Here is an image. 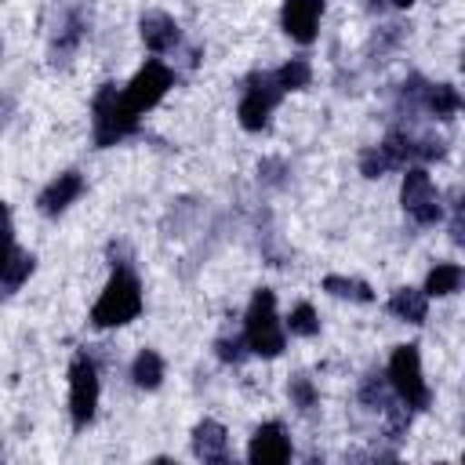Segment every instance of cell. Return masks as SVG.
<instances>
[{
    "mask_svg": "<svg viewBox=\"0 0 465 465\" xmlns=\"http://www.w3.org/2000/svg\"><path fill=\"white\" fill-rule=\"evenodd\" d=\"M142 312V283L127 265H116L105 291L98 294L94 309H91V323L94 327H124Z\"/></svg>",
    "mask_w": 465,
    "mask_h": 465,
    "instance_id": "obj_1",
    "label": "cell"
},
{
    "mask_svg": "<svg viewBox=\"0 0 465 465\" xmlns=\"http://www.w3.org/2000/svg\"><path fill=\"white\" fill-rule=\"evenodd\" d=\"M243 341H247V352L254 356H280L287 338H283V327H280V316H276V294L269 287H258L251 294V305H247V316H243Z\"/></svg>",
    "mask_w": 465,
    "mask_h": 465,
    "instance_id": "obj_2",
    "label": "cell"
},
{
    "mask_svg": "<svg viewBox=\"0 0 465 465\" xmlns=\"http://www.w3.org/2000/svg\"><path fill=\"white\" fill-rule=\"evenodd\" d=\"M91 127H94V145L105 149L138 131V113L127 109L124 91H116L113 84H102L91 102Z\"/></svg>",
    "mask_w": 465,
    "mask_h": 465,
    "instance_id": "obj_3",
    "label": "cell"
},
{
    "mask_svg": "<svg viewBox=\"0 0 465 465\" xmlns=\"http://www.w3.org/2000/svg\"><path fill=\"white\" fill-rule=\"evenodd\" d=\"M385 378H389V389H392V396H396L400 403H407L411 411H425V407H429L432 392H429V385H425V378H421L418 345H396L392 356H389Z\"/></svg>",
    "mask_w": 465,
    "mask_h": 465,
    "instance_id": "obj_4",
    "label": "cell"
},
{
    "mask_svg": "<svg viewBox=\"0 0 465 465\" xmlns=\"http://www.w3.org/2000/svg\"><path fill=\"white\" fill-rule=\"evenodd\" d=\"M400 203L407 211V218H414L418 225H436L443 218V203H440V193L429 178L425 167L411 163L403 167V185H400Z\"/></svg>",
    "mask_w": 465,
    "mask_h": 465,
    "instance_id": "obj_5",
    "label": "cell"
},
{
    "mask_svg": "<svg viewBox=\"0 0 465 465\" xmlns=\"http://www.w3.org/2000/svg\"><path fill=\"white\" fill-rule=\"evenodd\" d=\"M98 371L94 360L87 352H76L69 363V414H73V429H87L94 421L98 411Z\"/></svg>",
    "mask_w": 465,
    "mask_h": 465,
    "instance_id": "obj_6",
    "label": "cell"
},
{
    "mask_svg": "<svg viewBox=\"0 0 465 465\" xmlns=\"http://www.w3.org/2000/svg\"><path fill=\"white\" fill-rule=\"evenodd\" d=\"M280 98H283V87L276 84L272 73H251L243 80V98H240V109H236L240 127L243 131H262Z\"/></svg>",
    "mask_w": 465,
    "mask_h": 465,
    "instance_id": "obj_7",
    "label": "cell"
},
{
    "mask_svg": "<svg viewBox=\"0 0 465 465\" xmlns=\"http://www.w3.org/2000/svg\"><path fill=\"white\" fill-rule=\"evenodd\" d=\"M36 269V258L15 243L11 211L0 203V294H15Z\"/></svg>",
    "mask_w": 465,
    "mask_h": 465,
    "instance_id": "obj_8",
    "label": "cell"
},
{
    "mask_svg": "<svg viewBox=\"0 0 465 465\" xmlns=\"http://www.w3.org/2000/svg\"><path fill=\"white\" fill-rule=\"evenodd\" d=\"M171 84H174V73L160 62V58H149L134 76H131V84L124 87V102H127V109L131 113H145V109H153L167 91H171Z\"/></svg>",
    "mask_w": 465,
    "mask_h": 465,
    "instance_id": "obj_9",
    "label": "cell"
},
{
    "mask_svg": "<svg viewBox=\"0 0 465 465\" xmlns=\"http://www.w3.org/2000/svg\"><path fill=\"white\" fill-rule=\"evenodd\" d=\"M323 15V0H283L280 7V25L294 44H312L316 25Z\"/></svg>",
    "mask_w": 465,
    "mask_h": 465,
    "instance_id": "obj_10",
    "label": "cell"
},
{
    "mask_svg": "<svg viewBox=\"0 0 465 465\" xmlns=\"http://www.w3.org/2000/svg\"><path fill=\"white\" fill-rule=\"evenodd\" d=\"M291 458V436L283 432L280 421H265L254 429L251 447H247V461L254 465H283Z\"/></svg>",
    "mask_w": 465,
    "mask_h": 465,
    "instance_id": "obj_11",
    "label": "cell"
},
{
    "mask_svg": "<svg viewBox=\"0 0 465 465\" xmlns=\"http://www.w3.org/2000/svg\"><path fill=\"white\" fill-rule=\"evenodd\" d=\"M138 33H142V44H145L153 54H167V51H174V47L182 44V29H178V22H174L171 15H163V11H149V15H142Z\"/></svg>",
    "mask_w": 465,
    "mask_h": 465,
    "instance_id": "obj_12",
    "label": "cell"
},
{
    "mask_svg": "<svg viewBox=\"0 0 465 465\" xmlns=\"http://www.w3.org/2000/svg\"><path fill=\"white\" fill-rule=\"evenodd\" d=\"M80 193H84V174H80V171H62V174H58L54 182H47V189L36 196V207H40V214L58 218Z\"/></svg>",
    "mask_w": 465,
    "mask_h": 465,
    "instance_id": "obj_13",
    "label": "cell"
},
{
    "mask_svg": "<svg viewBox=\"0 0 465 465\" xmlns=\"http://www.w3.org/2000/svg\"><path fill=\"white\" fill-rule=\"evenodd\" d=\"M193 454L200 461H225L229 458V436L218 421L203 418L196 429H193Z\"/></svg>",
    "mask_w": 465,
    "mask_h": 465,
    "instance_id": "obj_14",
    "label": "cell"
},
{
    "mask_svg": "<svg viewBox=\"0 0 465 465\" xmlns=\"http://www.w3.org/2000/svg\"><path fill=\"white\" fill-rule=\"evenodd\" d=\"M87 36V15L80 11V7H73V11H65V18H62V25H58V33H54V40H51V58L54 62H65L73 51H76V44Z\"/></svg>",
    "mask_w": 465,
    "mask_h": 465,
    "instance_id": "obj_15",
    "label": "cell"
},
{
    "mask_svg": "<svg viewBox=\"0 0 465 465\" xmlns=\"http://www.w3.org/2000/svg\"><path fill=\"white\" fill-rule=\"evenodd\" d=\"M421 109L436 120H450L458 109H461V94L454 84H425V94H421Z\"/></svg>",
    "mask_w": 465,
    "mask_h": 465,
    "instance_id": "obj_16",
    "label": "cell"
},
{
    "mask_svg": "<svg viewBox=\"0 0 465 465\" xmlns=\"http://www.w3.org/2000/svg\"><path fill=\"white\" fill-rule=\"evenodd\" d=\"M389 312L403 323H425L429 316V294L425 291H414V287H400L392 298H389Z\"/></svg>",
    "mask_w": 465,
    "mask_h": 465,
    "instance_id": "obj_17",
    "label": "cell"
},
{
    "mask_svg": "<svg viewBox=\"0 0 465 465\" xmlns=\"http://www.w3.org/2000/svg\"><path fill=\"white\" fill-rule=\"evenodd\" d=\"M131 381H134L138 389H156V385L163 381V360H160L156 349H142V352L134 356V363H131Z\"/></svg>",
    "mask_w": 465,
    "mask_h": 465,
    "instance_id": "obj_18",
    "label": "cell"
},
{
    "mask_svg": "<svg viewBox=\"0 0 465 465\" xmlns=\"http://www.w3.org/2000/svg\"><path fill=\"white\" fill-rule=\"evenodd\" d=\"M458 287H461V265L458 262H443V265L429 269V276H425V294L443 298V294H454Z\"/></svg>",
    "mask_w": 465,
    "mask_h": 465,
    "instance_id": "obj_19",
    "label": "cell"
},
{
    "mask_svg": "<svg viewBox=\"0 0 465 465\" xmlns=\"http://www.w3.org/2000/svg\"><path fill=\"white\" fill-rule=\"evenodd\" d=\"M323 291L334 294V298H349V302H374V291L363 283V280H352V276H323Z\"/></svg>",
    "mask_w": 465,
    "mask_h": 465,
    "instance_id": "obj_20",
    "label": "cell"
},
{
    "mask_svg": "<svg viewBox=\"0 0 465 465\" xmlns=\"http://www.w3.org/2000/svg\"><path fill=\"white\" fill-rule=\"evenodd\" d=\"M272 76H276V84L283 87V94H287V91H302V87L312 80V65H309L305 58H291V62H283Z\"/></svg>",
    "mask_w": 465,
    "mask_h": 465,
    "instance_id": "obj_21",
    "label": "cell"
},
{
    "mask_svg": "<svg viewBox=\"0 0 465 465\" xmlns=\"http://www.w3.org/2000/svg\"><path fill=\"white\" fill-rule=\"evenodd\" d=\"M392 400V389H389V378L381 374H367L360 381V403L371 407V411H385V403Z\"/></svg>",
    "mask_w": 465,
    "mask_h": 465,
    "instance_id": "obj_22",
    "label": "cell"
},
{
    "mask_svg": "<svg viewBox=\"0 0 465 465\" xmlns=\"http://www.w3.org/2000/svg\"><path fill=\"white\" fill-rule=\"evenodd\" d=\"M287 331L298 334V338H312V334H320L316 309H312L309 302H298V305L291 309V316H287Z\"/></svg>",
    "mask_w": 465,
    "mask_h": 465,
    "instance_id": "obj_23",
    "label": "cell"
},
{
    "mask_svg": "<svg viewBox=\"0 0 465 465\" xmlns=\"http://www.w3.org/2000/svg\"><path fill=\"white\" fill-rule=\"evenodd\" d=\"M287 396H291V403H294L298 411H312V407L320 403V392H316V385H312L309 374H294L291 385H287Z\"/></svg>",
    "mask_w": 465,
    "mask_h": 465,
    "instance_id": "obj_24",
    "label": "cell"
},
{
    "mask_svg": "<svg viewBox=\"0 0 465 465\" xmlns=\"http://www.w3.org/2000/svg\"><path fill=\"white\" fill-rule=\"evenodd\" d=\"M360 174H363V178H381V174H389V160H385V153H381L378 145H367V149L360 153Z\"/></svg>",
    "mask_w": 465,
    "mask_h": 465,
    "instance_id": "obj_25",
    "label": "cell"
},
{
    "mask_svg": "<svg viewBox=\"0 0 465 465\" xmlns=\"http://www.w3.org/2000/svg\"><path fill=\"white\" fill-rule=\"evenodd\" d=\"M214 352H218L222 363H243L247 360V341L243 338H218Z\"/></svg>",
    "mask_w": 465,
    "mask_h": 465,
    "instance_id": "obj_26",
    "label": "cell"
},
{
    "mask_svg": "<svg viewBox=\"0 0 465 465\" xmlns=\"http://www.w3.org/2000/svg\"><path fill=\"white\" fill-rule=\"evenodd\" d=\"M400 40H403V25H385V29L374 36V51H378V54H385V51H389V47H396Z\"/></svg>",
    "mask_w": 465,
    "mask_h": 465,
    "instance_id": "obj_27",
    "label": "cell"
},
{
    "mask_svg": "<svg viewBox=\"0 0 465 465\" xmlns=\"http://www.w3.org/2000/svg\"><path fill=\"white\" fill-rule=\"evenodd\" d=\"M283 171H287V163H283V160H262L258 178H262V182H269V185H283Z\"/></svg>",
    "mask_w": 465,
    "mask_h": 465,
    "instance_id": "obj_28",
    "label": "cell"
},
{
    "mask_svg": "<svg viewBox=\"0 0 465 465\" xmlns=\"http://www.w3.org/2000/svg\"><path fill=\"white\" fill-rule=\"evenodd\" d=\"M371 4H392V7H411L414 0H371Z\"/></svg>",
    "mask_w": 465,
    "mask_h": 465,
    "instance_id": "obj_29",
    "label": "cell"
},
{
    "mask_svg": "<svg viewBox=\"0 0 465 465\" xmlns=\"http://www.w3.org/2000/svg\"><path fill=\"white\" fill-rule=\"evenodd\" d=\"M0 51H4V40H0Z\"/></svg>",
    "mask_w": 465,
    "mask_h": 465,
    "instance_id": "obj_30",
    "label": "cell"
}]
</instances>
